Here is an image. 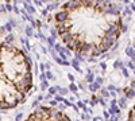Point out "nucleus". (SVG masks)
Returning a JSON list of instances; mask_svg holds the SVG:
<instances>
[{
	"mask_svg": "<svg viewBox=\"0 0 135 121\" xmlns=\"http://www.w3.org/2000/svg\"><path fill=\"white\" fill-rule=\"evenodd\" d=\"M123 16L108 2H69L55 14V31L64 45L83 57H99L120 38Z\"/></svg>",
	"mask_w": 135,
	"mask_h": 121,
	"instance_id": "1",
	"label": "nucleus"
},
{
	"mask_svg": "<svg viewBox=\"0 0 135 121\" xmlns=\"http://www.w3.org/2000/svg\"><path fill=\"white\" fill-rule=\"evenodd\" d=\"M32 89V69L20 49L0 43V109L22 104Z\"/></svg>",
	"mask_w": 135,
	"mask_h": 121,
	"instance_id": "2",
	"label": "nucleus"
},
{
	"mask_svg": "<svg viewBox=\"0 0 135 121\" xmlns=\"http://www.w3.org/2000/svg\"><path fill=\"white\" fill-rule=\"evenodd\" d=\"M25 121H72L64 112L49 106H41L35 109Z\"/></svg>",
	"mask_w": 135,
	"mask_h": 121,
	"instance_id": "3",
	"label": "nucleus"
},
{
	"mask_svg": "<svg viewBox=\"0 0 135 121\" xmlns=\"http://www.w3.org/2000/svg\"><path fill=\"white\" fill-rule=\"evenodd\" d=\"M130 121H134V111H132V109L130 112Z\"/></svg>",
	"mask_w": 135,
	"mask_h": 121,
	"instance_id": "4",
	"label": "nucleus"
}]
</instances>
